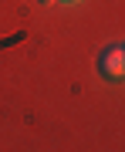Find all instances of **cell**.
I'll list each match as a JSON object with an SVG mask.
<instances>
[{
  "label": "cell",
  "instance_id": "cell-1",
  "mask_svg": "<svg viewBox=\"0 0 125 152\" xmlns=\"http://www.w3.org/2000/svg\"><path fill=\"white\" fill-rule=\"evenodd\" d=\"M98 75L105 81H122L125 78V51L122 48H108L105 54H98Z\"/></svg>",
  "mask_w": 125,
  "mask_h": 152
},
{
  "label": "cell",
  "instance_id": "cell-2",
  "mask_svg": "<svg viewBox=\"0 0 125 152\" xmlns=\"http://www.w3.org/2000/svg\"><path fill=\"white\" fill-rule=\"evenodd\" d=\"M58 4H68V7H71V4H81V0H58Z\"/></svg>",
  "mask_w": 125,
  "mask_h": 152
},
{
  "label": "cell",
  "instance_id": "cell-3",
  "mask_svg": "<svg viewBox=\"0 0 125 152\" xmlns=\"http://www.w3.org/2000/svg\"><path fill=\"white\" fill-rule=\"evenodd\" d=\"M122 51H125V48H122Z\"/></svg>",
  "mask_w": 125,
  "mask_h": 152
}]
</instances>
